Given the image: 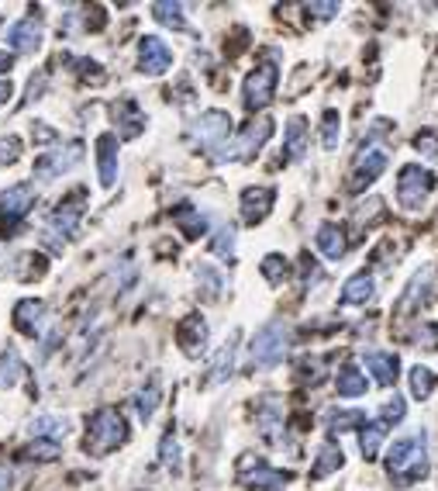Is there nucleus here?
Listing matches in <instances>:
<instances>
[{
	"mask_svg": "<svg viewBox=\"0 0 438 491\" xmlns=\"http://www.w3.org/2000/svg\"><path fill=\"white\" fill-rule=\"evenodd\" d=\"M411 394L418 398V401H425L428 394L435 392V374L428 370V367H411Z\"/></svg>",
	"mask_w": 438,
	"mask_h": 491,
	"instance_id": "e433bc0d",
	"label": "nucleus"
},
{
	"mask_svg": "<svg viewBox=\"0 0 438 491\" xmlns=\"http://www.w3.org/2000/svg\"><path fill=\"white\" fill-rule=\"evenodd\" d=\"M387 163H390V156H387L383 146H376V142H363V149H359V156H356V166H352V180H348V187H352V191L370 187L376 177L387 170Z\"/></svg>",
	"mask_w": 438,
	"mask_h": 491,
	"instance_id": "1a4fd4ad",
	"label": "nucleus"
},
{
	"mask_svg": "<svg viewBox=\"0 0 438 491\" xmlns=\"http://www.w3.org/2000/svg\"><path fill=\"white\" fill-rule=\"evenodd\" d=\"M80 160H83V146H80V142H66V146L52 149V153H42V156L35 160V177L56 180V177L69 173Z\"/></svg>",
	"mask_w": 438,
	"mask_h": 491,
	"instance_id": "9d476101",
	"label": "nucleus"
},
{
	"mask_svg": "<svg viewBox=\"0 0 438 491\" xmlns=\"http://www.w3.org/2000/svg\"><path fill=\"white\" fill-rule=\"evenodd\" d=\"M193 277H197V284H200V291H204L207 301H218V295L224 291V281H221V273L211 263H197L193 266Z\"/></svg>",
	"mask_w": 438,
	"mask_h": 491,
	"instance_id": "7c9ffc66",
	"label": "nucleus"
},
{
	"mask_svg": "<svg viewBox=\"0 0 438 491\" xmlns=\"http://www.w3.org/2000/svg\"><path fill=\"white\" fill-rule=\"evenodd\" d=\"M173 66V49L159 35H142L138 38V69L145 76H162Z\"/></svg>",
	"mask_w": 438,
	"mask_h": 491,
	"instance_id": "9b49d317",
	"label": "nucleus"
},
{
	"mask_svg": "<svg viewBox=\"0 0 438 491\" xmlns=\"http://www.w3.org/2000/svg\"><path fill=\"white\" fill-rule=\"evenodd\" d=\"M14 69V56L7 49H0V73H11Z\"/></svg>",
	"mask_w": 438,
	"mask_h": 491,
	"instance_id": "3c124183",
	"label": "nucleus"
},
{
	"mask_svg": "<svg viewBox=\"0 0 438 491\" xmlns=\"http://www.w3.org/2000/svg\"><path fill=\"white\" fill-rule=\"evenodd\" d=\"M207 322L200 319V315H187L180 329H176V339H180V346H184V353L187 357H200L204 350H207Z\"/></svg>",
	"mask_w": 438,
	"mask_h": 491,
	"instance_id": "dca6fc26",
	"label": "nucleus"
},
{
	"mask_svg": "<svg viewBox=\"0 0 438 491\" xmlns=\"http://www.w3.org/2000/svg\"><path fill=\"white\" fill-rule=\"evenodd\" d=\"M335 388H339L342 398H363L366 388H370V381H366V374L356 363H345L342 370H339V377H335Z\"/></svg>",
	"mask_w": 438,
	"mask_h": 491,
	"instance_id": "393cba45",
	"label": "nucleus"
},
{
	"mask_svg": "<svg viewBox=\"0 0 438 491\" xmlns=\"http://www.w3.org/2000/svg\"><path fill=\"white\" fill-rule=\"evenodd\" d=\"M42 319H45V301L42 297H21L14 305V326L25 336H38L42 332Z\"/></svg>",
	"mask_w": 438,
	"mask_h": 491,
	"instance_id": "a211bd4d",
	"label": "nucleus"
},
{
	"mask_svg": "<svg viewBox=\"0 0 438 491\" xmlns=\"http://www.w3.org/2000/svg\"><path fill=\"white\" fill-rule=\"evenodd\" d=\"M283 153H286V160L293 163V160H301L304 153H308V118H290V125H286V146H283Z\"/></svg>",
	"mask_w": 438,
	"mask_h": 491,
	"instance_id": "a878e982",
	"label": "nucleus"
},
{
	"mask_svg": "<svg viewBox=\"0 0 438 491\" xmlns=\"http://www.w3.org/2000/svg\"><path fill=\"white\" fill-rule=\"evenodd\" d=\"M235 343H239V332H231L228 339H224V346L218 350V357L211 363V377L204 381V388H215V384H224L228 377H231V367H235Z\"/></svg>",
	"mask_w": 438,
	"mask_h": 491,
	"instance_id": "4be33fe9",
	"label": "nucleus"
},
{
	"mask_svg": "<svg viewBox=\"0 0 438 491\" xmlns=\"http://www.w3.org/2000/svg\"><path fill=\"white\" fill-rule=\"evenodd\" d=\"M159 460H162V467H169V471H176L180 467V443H176V423H169L166 432H162V443H159Z\"/></svg>",
	"mask_w": 438,
	"mask_h": 491,
	"instance_id": "f704fd0d",
	"label": "nucleus"
},
{
	"mask_svg": "<svg viewBox=\"0 0 438 491\" xmlns=\"http://www.w3.org/2000/svg\"><path fill=\"white\" fill-rule=\"evenodd\" d=\"M428 281H432V270H421V273H414V281L407 284V295L401 297V305H397V312H414L425 297H428Z\"/></svg>",
	"mask_w": 438,
	"mask_h": 491,
	"instance_id": "c756f323",
	"label": "nucleus"
},
{
	"mask_svg": "<svg viewBox=\"0 0 438 491\" xmlns=\"http://www.w3.org/2000/svg\"><path fill=\"white\" fill-rule=\"evenodd\" d=\"M173 226L184 232L187 239H200V235H207V229H211V218H207V211H200L197 204H180V208L173 211Z\"/></svg>",
	"mask_w": 438,
	"mask_h": 491,
	"instance_id": "6ab92c4d",
	"label": "nucleus"
},
{
	"mask_svg": "<svg viewBox=\"0 0 438 491\" xmlns=\"http://www.w3.org/2000/svg\"><path fill=\"white\" fill-rule=\"evenodd\" d=\"M270 135H273V118H259V122H252L249 129L239 135V142H235L228 153H221L218 163H224V160H249L255 149H262V146L270 142Z\"/></svg>",
	"mask_w": 438,
	"mask_h": 491,
	"instance_id": "f8f14e48",
	"label": "nucleus"
},
{
	"mask_svg": "<svg viewBox=\"0 0 438 491\" xmlns=\"http://www.w3.org/2000/svg\"><path fill=\"white\" fill-rule=\"evenodd\" d=\"M286 273H290V266H286V257H280V253H270V257L262 260V277H266L270 284H283Z\"/></svg>",
	"mask_w": 438,
	"mask_h": 491,
	"instance_id": "79ce46f5",
	"label": "nucleus"
},
{
	"mask_svg": "<svg viewBox=\"0 0 438 491\" xmlns=\"http://www.w3.org/2000/svg\"><path fill=\"white\" fill-rule=\"evenodd\" d=\"M159 398H162L159 377H149V384H145V388H138V392L131 394V408H135V416H138V423H142V426H149V423H153V416H156V408H159Z\"/></svg>",
	"mask_w": 438,
	"mask_h": 491,
	"instance_id": "412c9836",
	"label": "nucleus"
},
{
	"mask_svg": "<svg viewBox=\"0 0 438 491\" xmlns=\"http://www.w3.org/2000/svg\"><path fill=\"white\" fill-rule=\"evenodd\" d=\"M383 436H387V426H383V423L363 426V432H359V447H363V457L376 460V454H379V443H383Z\"/></svg>",
	"mask_w": 438,
	"mask_h": 491,
	"instance_id": "58836bf2",
	"label": "nucleus"
},
{
	"mask_svg": "<svg viewBox=\"0 0 438 491\" xmlns=\"http://www.w3.org/2000/svg\"><path fill=\"white\" fill-rule=\"evenodd\" d=\"M308 11H314V18H332L339 11V4H308Z\"/></svg>",
	"mask_w": 438,
	"mask_h": 491,
	"instance_id": "09e8293b",
	"label": "nucleus"
},
{
	"mask_svg": "<svg viewBox=\"0 0 438 491\" xmlns=\"http://www.w3.org/2000/svg\"><path fill=\"white\" fill-rule=\"evenodd\" d=\"M286 346H290V329L286 322H266L252 336L249 343V360L252 367H277L286 357Z\"/></svg>",
	"mask_w": 438,
	"mask_h": 491,
	"instance_id": "7ed1b4c3",
	"label": "nucleus"
},
{
	"mask_svg": "<svg viewBox=\"0 0 438 491\" xmlns=\"http://www.w3.org/2000/svg\"><path fill=\"white\" fill-rule=\"evenodd\" d=\"M45 270H49V263H45L42 253H25V257L18 260V281H25V284L42 281V277H45Z\"/></svg>",
	"mask_w": 438,
	"mask_h": 491,
	"instance_id": "c9c22d12",
	"label": "nucleus"
},
{
	"mask_svg": "<svg viewBox=\"0 0 438 491\" xmlns=\"http://www.w3.org/2000/svg\"><path fill=\"white\" fill-rule=\"evenodd\" d=\"M376 291V281H373V273H356V277H348L345 281V288H342V305H366L370 297H373Z\"/></svg>",
	"mask_w": 438,
	"mask_h": 491,
	"instance_id": "b1692460",
	"label": "nucleus"
},
{
	"mask_svg": "<svg viewBox=\"0 0 438 491\" xmlns=\"http://www.w3.org/2000/svg\"><path fill=\"white\" fill-rule=\"evenodd\" d=\"M28 432H32L35 440L59 443V436H66V419H59V416H38V419L28 423Z\"/></svg>",
	"mask_w": 438,
	"mask_h": 491,
	"instance_id": "473e14b6",
	"label": "nucleus"
},
{
	"mask_svg": "<svg viewBox=\"0 0 438 491\" xmlns=\"http://www.w3.org/2000/svg\"><path fill=\"white\" fill-rule=\"evenodd\" d=\"M414 149H418L421 156H428V160H438V135L432 129H425L418 139H414Z\"/></svg>",
	"mask_w": 438,
	"mask_h": 491,
	"instance_id": "a18cd8bd",
	"label": "nucleus"
},
{
	"mask_svg": "<svg viewBox=\"0 0 438 491\" xmlns=\"http://www.w3.org/2000/svg\"><path fill=\"white\" fill-rule=\"evenodd\" d=\"M387 474L404 485L425 478L428 474V432H414V436L397 440L387 454Z\"/></svg>",
	"mask_w": 438,
	"mask_h": 491,
	"instance_id": "f257e3e1",
	"label": "nucleus"
},
{
	"mask_svg": "<svg viewBox=\"0 0 438 491\" xmlns=\"http://www.w3.org/2000/svg\"><path fill=\"white\" fill-rule=\"evenodd\" d=\"M345 463V457H342V447H339V443H332V440H328V443H325V447H321V450H317V460H314V471H311V478L314 481H317V478H328V474H332V471H339V467H342Z\"/></svg>",
	"mask_w": 438,
	"mask_h": 491,
	"instance_id": "c85d7f7f",
	"label": "nucleus"
},
{
	"mask_svg": "<svg viewBox=\"0 0 438 491\" xmlns=\"http://www.w3.org/2000/svg\"><path fill=\"white\" fill-rule=\"evenodd\" d=\"M153 18L166 28H176V32H187V18H184V7L180 4H153Z\"/></svg>",
	"mask_w": 438,
	"mask_h": 491,
	"instance_id": "72a5a7b5",
	"label": "nucleus"
},
{
	"mask_svg": "<svg viewBox=\"0 0 438 491\" xmlns=\"http://www.w3.org/2000/svg\"><path fill=\"white\" fill-rule=\"evenodd\" d=\"M7 45L21 56H32L42 49V21L38 18H21L7 28Z\"/></svg>",
	"mask_w": 438,
	"mask_h": 491,
	"instance_id": "2eb2a0df",
	"label": "nucleus"
},
{
	"mask_svg": "<svg viewBox=\"0 0 438 491\" xmlns=\"http://www.w3.org/2000/svg\"><path fill=\"white\" fill-rule=\"evenodd\" d=\"M193 139L200 142V146H207L211 153H215V160H218L221 153L228 149V135H231V115L228 111H218V107H211V111H204L197 122H193Z\"/></svg>",
	"mask_w": 438,
	"mask_h": 491,
	"instance_id": "0eeeda50",
	"label": "nucleus"
},
{
	"mask_svg": "<svg viewBox=\"0 0 438 491\" xmlns=\"http://www.w3.org/2000/svg\"><path fill=\"white\" fill-rule=\"evenodd\" d=\"M11 94H14V87H11V80H0V107L11 100Z\"/></svg>",
	"mask_w": 438,
	"mask_h": 491,
	"instance_id": "603ef678",
	"label": "nucleus"
},
{
	"mask_svg": "<svg viewBox=\"0 0 438 491\" xmlns=\"http://www.w3.org/2000/svg\"><path fill=\"white\" fill-rule=\"evenodd\" d=\"M407 416V401L404 398H390L383 408H379V423L383 426H394V423H401Z\"/></svg>",
	"mask_w": 438,
	"mask_h": 491,
	"instance_id": "c03bdc74",
	"label": "nucleus"
},
{
	"mask_svg": "<svg viewBox=\"0 0 438 491\" xmlns=\"http://www.w3.org/2000/svg\"><path fill=\"white\" fill-rule=\"evenodd\" d=\"M18 153H21V139L18 135L0 139V163H18Z\"/></svg>",
	"mask_w": 438,
	"mask_h": 491,
	"instance_id": "49530a36",
	"label": "nucleus"
},
{
	"mask_svg": "<svg viewBox=\"0 0 438 491\" xmlns=\"http://www.w3.org/2000/svg\"><path fill=\"white\" fill-rule=\"evenodd\" d=\"M277 83H280V69L273 63H259L252 69L249 76H246V83H242V100H246V107L249 111H259V107H266L273 94H277Z\"/></svg>",
	"mask_w": 438,
	"mask_h": 491,
	"instance_id": "6e6552de",
	"label": "nucleus"
},
{
	"mask_svg": "<svg viewBox=\"0 0 438 491\" xmlns=\"http://www.w3.org/2000/svg\"><path fill=\"white\" fill-rule=\"evenodd\" d=\"M114 122H118V135L121 139H138L142 129H145V115H142V107L131 98L114 104Z\"/></svg>",
	"mask_w": 438,
	"mask_h": 491,
	"instance_id": "aec40b11",
	"label": "nucleus"
},
{
	"mask_svg": "<svg viewBox=\"0 0 438 491\" xmlns=\"http://www.w3.org/2000/svg\"><path fill=\"white\" fill-rule=\"evenodd\" d=\"M366 367L373 370V377L383 384V388H390V384L397 381V370H401V363H397L394 353H379V350L366 353Z\"/></svg>",
	"mask_w": 438,
	"mask_h": 491,
	"instance_id": "cd10ccee",
	"label": "nucleus"
},
{
	"mask_svg": "<svg viewBox=\"0 0 438 491\" xmlns=\"http://www.w3.org/2000/svg\"><path fill=\"white\" fill-rule=\"evenodd\" d=\"M21 374H25V363H21V353L14 346H7L0 353V392H11L21 384Z\"/></svg>",
	"mask_w": 438,
	"mask_h": 491,
	"instance_id": "bb28decb",
	"label": "nucleus"
},
{
	"mask_svg": "<svg viewBox=\"0 0 438 491\" xmlns=\"http://www.w3.org/2000/svg\"><path fill=\"white\" fill-rule=\"evenodd\" d=\"M35 204V187L28 180H21V184H11L4 194H0V222H7V226H14L18 218H25L28 215V208Z\"/></svg>",
	"mask_w": 438,
	"mask_h": 491,
	"instance_id": "ddd939ff",
	"label": "nucleus"
},
{
	"mask_svg": "<svg viewBox=\"0 0 438 491\" xmlns=\"http://www.w3.org/2000/svg\"><path fill=\"white\" fill-rule=\"evenodd\" d=\"M118 135L114 131H104L97 135V177H100V187H114L118 184Z\"/></svg>",
	"mask_w": 438,
	"mask_h": 491,
	"instance_id": "4468645a",
	"label": "nucleus"
},
{
	"mask_svg": "<svg viewBox=\"0 0 438 491\" xmlns=\"http://www.w3.org/2000/svg\"><path fill=\"white\" fill-rule=\"evenodd\" d=\"M80 218H83V191H76V194H69L66 201L56 204V211H52L49 222H45V239H49L56 249H63L66 242L76 235Z\"/></svg>",
	"mask_w": 438,
	"mask_h": 491,
	"instance_id": "20e7f679",
	"label": "nucleus"
},
{
	"mask_svg": "<svg viewBox=\"0 0 438 491\" xmlns=\"http://www.w3.org/2000/svg\"><path fill=\"white\" fill-rule=\"evenodd\" d=\"M317 249L328 257V260H342L345 249H348V239H345V232L339 226H332V222H325V226H317Z\"/></svg>",
	"mask_w": 438,
	"mask_h": 491,
	"instance_id": "5701e85b",
	"label": "nucleus"
},
{
	"mask_svg": "<svg viewBox=\"0 0 438 491\" xmlns=\"http://www.w3.org/2000/svg\"><path fill=\"white\" fill-rule=\"evenodd\" d=\"M432 191H435V173H432V170H425V166H418V163L401 166V177H397V197H401L404 208L418 211V208L428 201Z\"/></svg>",
	"mask_w": 438,
	"mask_h": 491,
	"instance_id": "39448f33",
	"label": "nucleus"
},
{
	"mask_svg": "<svg viewBox=\"0 0 438 491\" xmlns=\"http://www.w3.org/2000/svg\"><path fill=\"white\" fill-rule=\"evenodd\" d=\"M273 197H277L273 187H246L242 191V218H246V226H259L270 215Z\"/></svg>",
	"mask_w": 438,
	"mask_h": 491,
	"instance_id": "f3484780",
	"label": "nucleus"
},
{
	"mask_svg": "<svg viewBox=\"0 0 438 491\" xmlns=\"http://www.w3.org/2000/svg\"><path fill=\"white\" fill-rule=\"evenodd\" d=\"M235 242H239V239H235V229L224 226V229H218V235L211 239V249L218 253L221 260H231V257H235Z\"/></svg>",
	"mask_w": 438,
	"mask_h": 491,
	"instance_id": "37998d69",
	"label": "nucleus"
},
{
	"mask_svg": "<svg viewBox=\"0 0 438 491\" xmlns=\"http://www.w3.org/2000/svg\"><path fill=\"white\" fill-rule=\"evenodd\" d=\"M128 440V419L118 408H97L87 423V454L94 457H107L114 454L118 447H125Z\"/></svg>",
	"mask_w": 438,
	"mask_h": 491,
	"instance_id": "f03ea898",
	"label": "nucleus"
},
{
	"mask_svg": "<svg viewBox=\"0 0 438 491\" xmlns=\"http://www.w3.org/2000/svg\"><path fill=\"white\" fill-rule=\"evenodd\" d=\"M363 412L359 408H332L328 412V429L332 432H345V429H356V426H363Z\"/></svg>",
	"mask_w": 438,
	"mask_h": 491,
	"instance_id": "4c0bfd02",
	"label": "nucleus"
},
{
	"mask_svg": "<svg viewBox=\"0 0 438 491\" xmlns=\"http://www.w3.org/2000/svg\"><path fill=\"white\" fill-rule=\"evenodd\" d=\"M259 429H262V436L266 440H277V432H280V405H277V398H262V405H259Z\"/></svg>",
	"mask_w": 438,
	"mask_h": 491,
	"instance_id": "2f4dec72",
	"label": "nucleus"
},
{
	"mask_svg": "<svg viewBox=\"0 0 438 491\" xmlns=\"http://www.w3.org/2000/svg\"><path fill=\"white\" fill-rule=\"evenodd\" d=\"M414 339H418V343H425L421 350H435V346H438V329L435 326H425L421 332H418V336H414Z\"/></svg>",
	"mask_w": 438,
	"mask_h": 491,
	"instance_id": "de8ad7c7",
	"label": "nucleus"
},
{
	"mask_svg": "<svg viewBox=\"0 0 438 491\" xmlns=\"http://www.w3.org/2000/svg\"><path fill=\"white\" fill-rule=\"evenodd\" d=\"M321 142H325L328 153L339 149V111H335V107H328L325 118H321Z\"/></svg>",
	"mask_w": 438,
	"mask_h": 491,
	"instance_id": "ea45409f",
	"label": "nucleus"
},
{
	"mask_svg": "<svg viewBox=\"0 0 438 491\" xmlns=\"http://www.w3.org/2000/svg\"><path fill=\"white\" fill-rule=\"evenodd\" d=\"M21 457L38 460V463H49V460L59 457V443H52V440H35L32 447H25V450H21Z\"/></svg>",
	"mask_w": 438,
	"mask_h": 491,
	"instance_id": "a19ab883",
	"label": "nucleus"
},
{
	"mask_svg": "<svg viewBox=\"0 0 438 491\" xmlns=\"http://www.w3.org/2000/svg\"><path fill=\"white\" fill-rule=\"evenodd\" d=\"M290 471H277V467H270L266 460L252 457L246 454V460L239 463V481L252 491H283L290 485Z\"/></svg>",
	"mask_w": 438,
	"mask_h": 491,
	"instance_id": "423d86ee",
	"label": "nucleus"
},
{
	"mask_svg": "<svg viewBox=\"0 0 438 491\" xmlns=\"http://www.w3.org/2000/svg\"><path fill=\"white\" fill-rule=\"evenodd\" d=\"M11 481H14L11 467H4V463H0V491H11Z\"/></svg>",
	"mask_w": 438,
	"mask_h": 491,
	"instance_id": "8fccbe9b",
	"label": "nucleus"
}]
</instances>
